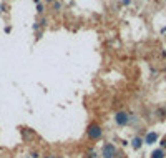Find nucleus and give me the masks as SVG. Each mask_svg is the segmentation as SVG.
Segmentation results:
<instances>
[{"mask_svg": "<svg viewBox=\"0 0 166 158\" xmlns=\"http://www.w3.org/2000/svg\"><path fill=\"white\" fill-rule=\"evenodd\" d=\"M87 158H97V153L91 150V151H88V153H87Z\"/></svg>", "mask_w": 166, "mask_h": 158, "instance_id": "7", "label": "nucleus"}, {"mask_svg": "<svg viewBox=\"0 0 166 158\" xmlns=\"http://www.w3.org/2000/svg\"><path fill=\"white\" fill-rule=\"evenodd\" d=\"M116 157V147L113 143H105L101 148V158H115Z\"/></svg>", "mask_w": 166, "mask_h": 158, "instance_id": "2", "label": "nucleus"}, {"mask_svg": "<svg viewBox=\"0 0 166 158\" xmlns=\"http://www.w3.org/2000/svg\"><path fill=\"white\" fill-rule=\"evenodd\" d=\"M115 121H116V125H120V127H125V125H128V121H130V117H128L126 112H116Z\"/></svg>", "mask_w": 166, "mask_h": 158, "instance_id": "3", "label": "nucleus"}, {"mask_svg": "<svg viewBox=\"0 0 166 158\" xmlns=\"http://www.w3.org/2000/svg\"><path fill=\"white\" fill-rule=\"evenodd\" d=\"M141 145H143V138H141V137H135V138L131 140V147L135 150H140Z\"/></svg>", "mask_w": 166, "mask_h": 158, "instance_id": "5", "label": "nucleus"}, {"mask_svg": "<svg viewBox=\"0 0 166 158\" xmlns=\"http://www.w3.org/2000/svg\"><path fill=\"white\" fill-rule=\"evenodd\" d=\"M33 2H35V3H38V2H40V0H33Z\"/></svg>", "mask_w": 166, "mask_h": 158, "instance_id": "9", "label": "nucleus"}, {"mask_svg": "<svg viewBox=\"0 0 166 158\" xmlns=\"http://www.w3.org/2000/svg\"><path fill=\"white\" fill-rule=\"evenodd\" d=\"M165 155H166V151L163 148H156V150H153L151 158H165Z\"/></svg>", "mask_w": 166, "mask_h": 158, "instance_id": "6", "label": "nucleus"}, {"mask_svg": "<svg viewBox=\"0 0 166 158\" xmlns=\"http://www.w3.org/2000/svg\"><path fill=\"white\" fill-rule=\"evenodd\" d=\"M87 135L90 140H100L103 137V128L98 125V123H90L87 130Z\"/></svg>", "mask_w": 166, "mask_h": 158, "instance_id": "1", "label": "nucleus"}, {"mask_svg": "<svg viewBox=\"0 0 166 158\" xmlns=\"http://www.w3.org/2000/svg\"><path fill=\"white\" fill-rule=\"evenodd\" d=\"M45 158H55V157H45Z\"/></svg>", "mask_w": 166, "mask_h": 158, "instance_id": "10", "label": "nucleus"}, {"mask_svg": "<svg viewBox=\"0 0 166 158\" xmlns=\"http://www.w3.org/2000/svg\"><path fill=\"white\" fill-rule=\"evenodd\" d=\"M57 158H63V157H57Z\"/></svg>", "mask_w": 166, "mask_h": 158, "instance_id": "11", "label": "nucleus"}, {"mask_svg": "<svg viewBox=\"0 0 166 158\" xmlns=\"http://www.w3.org/2000/svg\"><path fill=\"white\" fill-rule=\"evenodd\" d=\"M158 133L156 131H149V133H146V137H145V143L146 145H153V143H156L158 141Z\"/></svg>", "mask_w": 166, "mask_h": 158, "instance_id": "4", "label": "nucleus"}, {"mask_svg": "<svg viewBox=\"0 0 166 158\" xmlns=\"http://www.w3.org/2000/svg\"><path fill=\"white\" fill-rule=\"evenodd\" d=\"M161 148H163V150L166 151V137H165L163 140H161Z\"/></svg>", "mask_w": 166, "mask_h": 158, "instance_id": "8", "label": "nucleus"}]
</instances>
